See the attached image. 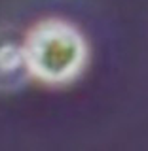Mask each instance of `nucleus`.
<instances>
[{
    "mask_svg": "<svg viewBox=\"0 0 148 151\" xmlns=\"http://www.w3.org/2000/svg\"><path fill=\"white\" fill-rule=\"evenodd\" d=\"M25 59L28 72L46 83H66L84 70L87 45L80 30L66 21L50 19L27 36Z\"/></svg>",
    "mask_w": 148,
    "mask_h": 151,
    "instance_id": "nucleus-1",
    "label": "nucleus"
},
{
    "mask_svg": "<svg viewBox=\"0 0 148 151\" xmlns=\"http://www.w3.org/2000/svg\"><path fill=\"white\" fill-rule=\"evenodd\" d=\"M28 66L23 47L12 38L0 36V89H15L27 79Z\"/></svg>",
    "mask_w": 148,
    "mask_h": 151,
    "instance_id": "nucleus-2",
    "label": "nucleus"
}]
</instances>
